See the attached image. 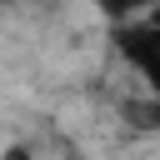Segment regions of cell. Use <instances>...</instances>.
<instances>
[{
    "label": "cell",
    "instance_id": "1",
    "mask_svg": "<svg viewBox=\"0 0 160 160\" xmlns=\"http://www.w3.org/2000/svg\"><path fill=\"white\" fill-rule=\"evenodd\" d=\"M115 50H120V60L135 70L140 90H145L150 100H160V25L140 15L135 25H125V30L115 35Z\"/></svg>",
    "mask_w": 160,
    "mask_h": 160
},
{
    "label": "cell",
    "instance_id": "2",
    "mask_svg": "<svg viewBox=\"0 0 160 160\" xmlns=\"http://www.w3.org/2000/svg\"><path fill=\"white\" fill-rule=\"evenodd\" d=\"M5 160H30V150H25V145H10V150H5Z\"/></svg>",
    "mask_w": 160,
    "mask_h": 160
}]
</instances>
